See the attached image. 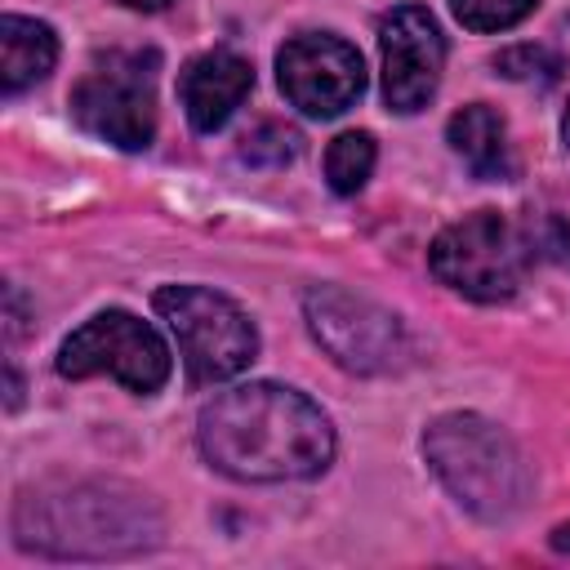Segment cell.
Returning a JSON list of instances; mask_svg holds the SVG:
<instances>
[{
  "label": "cell",
  "instance_id": "6da1fadb",
  "mask_svg": "<svg viewBox=\"0 0 570 570\" xmlns=\"http://www.w3.org/2000/svg\"><path fill=\"white\" fill-rule=\"evenodd\" d=\"M196 441L236 481H307L334 459L325 410L281 383H245L214 396L200 410Z\"/></svg>",
  "mask_w": 570,
  "mask_h": 570
},
{
  "label": "cell",
  "instance_id": "7a4b0ae2",
  "mask_svg": "<svg viewBox=\"0 0 570 570\" xmlns=\"http://www.w3.org/2000/svg\"><path fill=\"white\" fill-rule=\"evenodd\" d=\"M13 534L49 557H125L160 539V517L138 490L71 481L62 490H22Z\"/></svg>",
  "mask_w": 570,
  "mask_h": 570
},
{
  "label": "cell",
  "instance_id": "ba28073f",
  "mask_svg": "<svg viewBox=\"0 0 570 570\" xmlns=\"http://www.w3.org/2000/svg\"><path fill=\"white\" fill-rule=\"evenodd\" d=\"M58 374L62 379H94L107 374L125 383L129 392H156L169 379V347L160 334L138 321L134 312H98L89 316L62 347H58Z\"/></svg>",
  "mask_w": 570,
  "mask_h": 570
},
{
  "label": "cell",
  "instance_id": "3957f363",
  "mask_svg": "<svg viewBox=\"0 0 570 570\" xmlns=\"http://www.w3.org/2000/svg\"><path fill=\"white\" fill-rule=\"evenodd\" d=\"M423 454L441 485L481 521H508L530 499V468L517 441L481 414H441L423 432Z\"/></svg>",
  "mask_w": 570,
  "mask_h": 570
},
{
  "label": "cell",
  "instance_id": "9a60e30c",
  "mask_svg": "<svg viewBox=\"0 0 570 570\" xmlns=\"http://www.w3.org/2000/svg\"><path fill=\"white\" fill-rule=\"evenodd\" d=\"M298 156V134L281 120H263L258 129H249L240 138V160L245 165H263V169H276V165H289Z\"/></svg>",
  "mask_w": 570,
  "mask_h": 570
},
{
  "label": "cell",
  "instance_id": "5bb4252c",
  "mask_svg": "<svg viewBox=\"0 0 570 570\" xmlns=\"http://www.w3.org/2000/svg\"><path fill=\"white\" fill-rule=\"evenodd\" d=\"M374 138L365 134V129H347V134H338L334 142H330V151H325V178H330V187L338 191V196H356L361 187H365V178H370V169H374Z\"/></svg>",
  "mask_w": 570,
  "mask_h": 570
},
{
  "label": "cell",
  "instance_id": "30bf717a",
  "mask_svg": "<svg viewBox=\"0 0 570 570\" xmlns=\"http://www.w3.org/2000/svg\"><path fill=\"white\" fill-rule=\"evenodd\" d=\"M379 53H383V98L392 111L414 116L441 85L445 40L436 18L423 4H396L379 22Z\"/></svg>",
  "mask_w": 570,
  "mask_h": 570
},
{
  "label": "cell",
  "instance_id": "52a82bcc",
  "mask_svg": "<svg viewBox=\"0 0 570 570\" xmlns=\"http://www.w3.org/2000/svg\"><path fill=\"white\" fill-rule=\"evenodd\" d=\"M428 267L441 285L459 289L463 298L499 303V298L517 294L521 272H525V254H521L512 223L499 209H476V214L450 223L432 240Z\"/></svg>",
  "mask_w": 570,
  "mask_h": 570
},
{
  "label": "cell",
  "instance_id": "d6986e66",
  "mask_svg": "<svg viewBox=\"0 0 570 570\" xmlns=\"http://www.w3.org/2000/svg\"><path fill=\"white\" fill-rule=\"evenodd\" d=\"M552 548H557V552H570V521L552 530Z\"/></svg>",
  "mask_w": 570,
  "mask_h": 570
},
{
  "label": "cell",
  "instance_id": "9c48e42d",
  "mask_svg": "<svg viewBox=\"0 0 570 570\" xmlns=\"http://www.w3.org/2000/svg\"><path fill=\"white\" fill-rule=\"evenodd\" d=\"M276 80L303 116L330 120L365 94V62L347 40L307 31L276 53Z\"/></svg>",
  "mask_w": 570,
  "mask_h": 570
},
{
  "label": "cell",
  "instance_id": "44dd1931",
  "mask_svg": "<svg viewBox=\"0 0 570 570\" xmlns=\"http://www.w3.org/2000/svg\"><path fill=\"white\" fill-rule=\"evenodd\" d=\"M561 134H566V142H570V107H566V125H561Z\"/></svg>",
  "mask_w": 570,
  "mask_h": 570
},
{
  "label": "cell",
  "instance_id": "ac0fdd59",
  "mask_svg": "<svg viewBox=\"0 0 570 570\" xmlns=\"http://www.w3.org/2000/svg\"><path fill=\"white\" fill-rule=\"evenodd\" d=\"M125 9H138V13H160V9H169L174 0H120Z\"/></svg>",
  "mask_w": 570,
  "mask_h": 570
},
{
  "label": "cell",
  "instance_id": "8992f818",
  "mask_svg": "<svg viewBox=\"0 0 570 570\" xmlns=\"http://www.w3.org/2000/svg\"><path fill=\"white\" fill-rule=\"evenodd\" d=\"M71 116L94 138L142 151L156 134V53H107L71 89Z\"/></svg>",
  "mask_w": 570,
  "mask_h": 570
},
{
  "label": "cell",
  "instance_id": "ffe728a7",
  "mask_svg": "<svg viewBox=\"0 0 570 570\" xmlns=\"http://www.w3.org/2000/svg\"><path fill=\"white\" fill-rule=\"evenodd\" d=\"M18 396H22V383H18V374H13V370H9V410H13V405H18Z\"/></svg>",
  "mask_w": 570,
  "mask_h": 570
},
{
  "label": "cell",
  "instance_id": "2e32d148",
  "mask_svg": "<svg viewBox=\"0 0 570 570\" xmlns=\"http://www.w3.org/2000/svg\"><path fill=\"white\" fill-rule=\"evenodd\" d=\"M450 9L468 31H508L534 9V0H450Z\"/></svg>",
  "mask_w": 570,
  "mask_h": 570
},
{
  "label": "cell",
  "instance_id": "8fae6325",
  "mask_svg": "<svg viewBox=\"0 0 570 570\" xmlns=\"http://www.w3.org/2000/svg\"><path fill=\"white\" fill-rule=\"evenodd\" d=\"M249 89H254V67L232 49H209V53L191 58L178 76L183 111H187L191 129H200V134L223 129Z\"/></svg>",
  "mask_w": 570,
  "mask_h": 570
},
{
  "label": "cell",
  "instance_id": "5b68a950",
  "mask_svg": "<svg viewBox=\"0 0 570 570\" xmlns=\"http://www.w3.org/2000/svg\"><path fill=\"white\" fill-rule=\"evenodd\" d=\"M303 316L330 361L352 374H396L410 361L405 325L365 294H352L343 285H316L303 294Z\"/></svg>",
  "mask_w": 570,
  "mask_h": 570
},
{
  "label": "cell",
  "instance_id": "277c9868",
  "mask_svg": "<svg viewBox=\"0 0 570 570\" xmlns=\"http://www.w3.org/2000/svg\"><path fill=\"white\" fill-rule=\"evenodd\" d=\"M156 312L174 330L191 383L236 379L258 356V330L227 294L205 285H165L156 289Z\"/></svg>",
  "mask_w": 570,
  "mask_h": 570
},
{
  "label": "cell",
  "instance_id": "7c38bea8",
  "mask_svg": "<svg viewBox=\"0 0 570 570\" xmlns=\"http://www.w3.org/2000/svg\"><path fill=\"white\" fill-rule=\"evenodd\" d=\"M445 138L476 178H490V183L512 178V142H508V125L494 107H485V102L459 107L445 125Z\"/></svg>",
  "mask_w": 570,
  "mask_h": 570
},
{
  "label": "cell",
  "instance_id": "e0dca14e",
  "mask_svg": "<svg viewBox=\"0 0 570 570\" xmlns=\"http://www.w3.org/2000/svg\"><path fill=\"white\" fill-rule=\"evenodd\" d=\"M494 71L508 76V80H539V85H552L561 76V58L539 49V45H517V49H503L494 58Z\"/></svg>",
  "mask_w": 570,
  "mask_h": 570
},
{
  "label": "cell",
  "instance_id": "4fadbf2b",
  "mask_svg": "<svg viewBox=\"0 0 570 570\" xmlns=\"http://www.w3.org/2000/svg\"><path fill=\"white\" fill-rule=\"evenodd\" d=\"M58 62V36L22 13H4L0 18V80L4 94H22L27 85L45 80Z\"/></svg>",
  "mask_w": 570,
  "mask_h": 570
}]
</instances>
